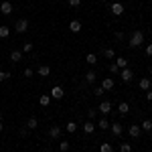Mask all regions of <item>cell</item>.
<instances>
[{"label":"cell","mask_w":152,"mask_h":152,"mask_svg":"<svg viewBox=\"0 0 152 152\" xmlns=\"http://www.w3.org/2000/svg\"><path fill=\"white\" fill-rule=\"evenodd\" d=\"M110 73H114V75H118V73H120V67H118L116 63H112V65H110Z\"/></svg>","instance_id":"1f68e13d"},{"label":"cell","mask_w":152,"mask_h":152,"mask_svg":"<svg viewBox=\"0 0 152 152\" xmlns=\"http://www.w3.org/2000/svg\"><path fill=\"white\" fill-rule=\"evenodd\" d=\"M85 61H87V65H95V63H97V57H95L94 53H89V55L85 57Z\"/></svg>","instance_id":"484cf974"},{"label":"cell","mask_w":152,"mask_h":152,"mask_svg":"<svg viewBox=\"0 0 152 152\" xmlns=\"http://www.w3.org/2000/svg\"><path fill=\"white\" fill-rule=\"evenodd\" d=\"M87 118H89V120H95V118H97V112H95V110H89V112H87Z\"/></svg>","instance_id":"e575fe53"},{"label":"cell","mask_w":152,"mask_h":152,"mask_svg":"<svg viewBox=\"0 0 152 152\" xmlns=\"http://www.w3.org/2000/svg\"><path fill=\"white\" fill-rule=\"evenodd\" d=\"M83 132H85V134H94V132H95V124H94V120H87V122L83 124Z\"/></svg>","instance_id":"8fae6325"},{"label":"cell","mask_w":152,"mask_h":152,"mask_svg":"<svg viewBox=\"0 0 152 152\" xmlns=\"http://www.w3.org/2000/svg\"><path fill=\"white\" fill-rule=\"evenodd\" d=\"M59 136H61V126H51V128H49V138L57 140Z\"/></svg>","instance_id":"30bf717a"},{"label":"cell","mask_w":152,"mask_h":152,"mask_svg":"<svg viewBox=\"0 0 152 152\" xmlns=\"http://www.w3.org/2000/svg\"><path fill=\"white\" fill-rule=\"evenodd\" d=\"M102 87H104L105 91H112V89H114V79H112V77H105L104 81H102Z\"/></svg>","instance_id":"4fadbf2b"},{"label":"cell","mask_w":152,"mask_h":152,"mask_svg":"<svg viewBox=\"0 0 152 152\" xmlns=\"http://www.w3.org/2000/svg\"><path fill=\"white\" fill-rule=\"evenodd\" d=\"M10 61H14V63H18V61H23V51H18V49H14L10 53Z\"/></svg>","instance_id":"9a60e30c"},{"label":"cell","mask_w":152,"mask_h":152,"mask_svg":"<svg viewBox=\"0 0 152 152\" xmlns=\"http://www.w3.org/2000/svg\"><path fill=\"white\" fill-rule=\"evenodd\" d=\"M95 79H97V73H95V71H87V73H85V81L87 83H94Z\"/></svg>","instance_id":"7402d4cb"},{"label":"cell","mask_w":152,"mask_h":152,"mask_svg":"<svg viewBox=\"0 0 152 152\" xmlns=\"http://www.w3.org/2000/svg\"><path fill=\"white\" fill-rule=\"evenodd\" d=\"M150 75H152V67H150Z\"/></svg>","instance_id":"60d3db41"},{"label":"cell","mask_w":152,"mask_h":152,"mask_svg":"<svg viewBox=\"0 0 152 152\" xmlns=\"http://www.w3.org/2000/svg\"><path fill=\"white\" fill-rule=\"evenodd\" d=\"M140 128L144 130V132H152V120H144L140 124Z\"/></svg>","instance_id":"603a6c76"},{"label":"cell","mask_w":152,"mask_h":152,"mask_svg":"<svg viewBox=\"0 0 152 152\" xmlns=\"http://www.w3.org/2000/svg\"><path fill=\"white\" fill-rule=\"evenodd\" d=\"M110 132H112L114 136H122L124 126H122V124H118V122H114V124H110Z\"/></svg>","instance_id":"ba28073f"},{"label":"cell","mask_w":152,"mask_h":152,"mask_svg":"<svg viewBox=\"0 0 152 152\" xmlns=\"http://www.w3.org/2000/svg\"><path fill=\"white\" fill-rule=\"evenodd\" d=\"M33 51V43H23V53H31Z\"/></svg>","instance_id":"f546056e"},{"label":"cell","mask_w":152,"mask_h":152,"mask_svg":"<svg viewBox=\"0 0 152 152\" xmlns=\"http://www.w3.org/2000/svg\"><path fill=\"white\" fill-rule=\"evenodd\" d=\"M146 55L152 57V45H146Z\"/></svg>","instance_id":"74e56055"},{"label":"cell","mask_w":152,"mask_h":152,"mask_svg":"<svg viewBox=\"0 0 152 152\" xmlns=\"http://www.w3.org/2000/svg\"><path fill=\"white\" fill-rule=\"evenodd\" d=\"M69 31L73 33V35L81 33V20H71V23H69Z\"/></svg>","instance_id":"9c48e42d"},{"label":"cell","mask_w":152,"mask_h":152,"mask_svg":"<svg viewBox=\"0 0 152 152\" xmlns=\"http://www.w3.org/2000/svg\"><path fill=\"white\" fill-rule=\"evenodd\" d=\"M150 136H152V132H150Z\"/></svg>","instance_id":"ee69618b"},{"label":"cell","mask_w":152,"mask_h":152,"mask_svg":"<svg viewBox=\"0 0 152 152\" xmlns=\"http://www.w3.org/2000/svg\"><path fill=\"white\" fill-rule=\"evenodd\" d=\"M128 132H130V136H132V138H138V136H140V132H142V128H140V126H136V124H132V126L128 128Z\"/></svg>","instance_id":"7c38bea8"},{"label":"cell","mask_w":152,"mask_h":152,"mask_svg":"<svg viewBox=\"0 0 152 152\" xmlns=\"http://www.w3.org/2000/svg\"><path fill=\"white\" fill-rule=\"evenodd\" d=\"M104 2H107V0H104Z\"/></svg>","instance_id":"7bdbcfd3"},{"label":"cell","mask_w":152,"mask_h":152,"mask_svg":"<svg viewBox=\"0 0 152 152\" xmlns=\"http://www.w3.org/2000/svg\"><path fill=\"white\" fill-rule=\"evenodd\" d=\"M51 99H63V95H65V91H63V87L61 85H55L53 89H51Z\"/></svg>","instance_id":"7a4b0ae2"},{"label":"cell","mask_w":152,"mask_h":152,"mask_svg":"<svg viewBox=\"0 0 152 152\" xmlns=\"http://www.w3.org/2000/svg\"><path fill=\"white\" fill-rule=\"evenodd\" d=\"M104 55H105V59H114V57H116L114 49H105V51H104Z\"/></svg>","instance_id":"f1b7e54d"},{"label":"cell","mask_w":152,"mask_h":152,"mask_svg":"<svg viewBox=\"0 0 152 152\" xmlns=\"http://www.w3.org/2000/svg\"><path fill=\"white\" fill-rule=\"evenodd\" d=\"M24 77H33V69H31V67L24 69Z\"/></svg>","instance_id":"8d00e7d4"},{"label":"cell","mask_w":152,"mask_h":152,"mask_svg":"<svg viewBox=\"0 0 152 152\" xmlns=\"http://www.w3.org/2000/svg\"><path fill=\"white\" fill-rule=\"evenodd\" d=\"M114 63H116L120 69H126V67H128V59H124V57H118Z\"/></svg>","instance_id":"44dd1931"},{"label":"cell","mask_w":152,"mask_h":152,"mask_svg":"<svg viewBox=\"0 0 152 152\" xmlns=\"http://www.w3.org/2000/svg\"><path fill=\"white\" fill-rule=\"evenodd\" d=\"M140 89H144V91L152 89V81L148 79V77H142V79H140Z\"/></svg>","instance_id":"5bb4252c"},{"label":"cell","mask_w":152,"mask_h":152,"mask_svg":"<svg viewBox=\"0 0 152 152\" xmlns=\"http://www.w3.org/2000/svg\"><path fill=\"white\" fill-rule=\"evenodd\" d=\"M0 122H2V116H0Z\"/></svg>","instance_id":"b9f144b4"},{"label":"cell","mask_w":152,"mask_h":152,"mask_svg":"<svg viewBox=\"0 0 152 152\" xmlns=\"http://www.w3.org/2000/svg\"><path fill=\"white\" fill-rule=\"evenodd\" d=\"M39 75H41V77H49V75H51V67H49V65H41V67H39Z\"/></svg>","instance_id":"e0dca14e"},{"label":"cell","mask_w":152,"mask_h":152,"mask_svg":"<svg viewBox=\"0 0 152 152\" xmlns=\"http://www.w3.org/2000/svg\"><path fill=\"white\" fill-rule=\"evenodd\" d=\"M99 152H114V148H112V144H107V142H104V144L99 146Z\"/></svg>","instance_id":"4316f807"},{"label":"cell","mask_w":152,"mask_h":152,"mask_svg":"<svg viewBox=\"0 0 152 152\" xmlns=\"http://www.w3.org/2000/svg\"><path fill=\"white\" fill-rule=\"evenodd\" d=\"M118 112L122 114V116H126L130 112V105H128V102H120V105H118Z\"/></svg>","instance_id":"2e32d148"},{"label":"cell","mask_w":152,"mask_h":152,"mask_svg":"<svg viewBox=\"0 0 152 152\" xmlns=\"http://www.w3.org/2000/svg\"><path fill=\"white\" fill-rule=\"evenodd\" d=\"M65 130H67L69 134H73V132L77 130V124H75V122H67V124H65Z\"/></svg>","instance_id":"d4e9b609"},{"label":"cell","mask_w":152,"mask_h":152,"mask_svg":"<svg viewBox=\"0 0 152 152\" xmlns=\"http://www.w3.org/2000/svg\"><path fill=\"white\" fill-rule=\"evenodd\" d=\"M8 35H10V28L6 24H0V39H8Z\"/></svg>","instance_id":"ffe728a7"},{"label":"cell","mask_w":152,"mask_h":152,"mask_svg":"<svg viewBox=\"0 0 152 152\" xmlns=\"http://www.w3.org/2000/svg\"><path fill=\"white\" fill-rule=\"evenodd\" d=\"M14 28H16V33H26V31H28V20H26V18H20V20H16Z\"/></svg>","instance_id":"5b68a950"},{"label":"cell","mask_w":152,"mask_h":152,"mask_svg":"<svg viewBox=\"0 0 152 152\" xmlns=\"http://www.w3.org/2000/svg\"><path fill=\"white\" fill-rule=\"evenodd\" d=\"M0 14H4V16H8V14H12V2H8V0H4V2L0 4Z\"/></svg>","instance_id":"8992f818"},{"label":"cell","mask_w":152,"mask_h":152,"mask_svg":"<svg viewBox=\"0 0 152 152\" xmlns=\"http://www.w3.org/2000/svg\"><path fill=\"white\" fill-rule=\"evenodd\" d=\"M118 75L122 77V81H124V83H130V81H132V77H134L132 69H128V67H126V69H120V73H118Z\"/></svg>","instance_id":"3957f363"},{"label":"cell","mask_w":152,"mask_h":152,"mask_svg":"<svg viewBox=\"0 0 152 152\" xmlns=\"http://www.w3.org/2000/svg\"><path fill=\"white\" fill-rule=\"evenodd\" d=\"M37 126H39L37 118H28V120H26V128H28V130H35Z\"/></svg>","instance_id":"cb8c5ba5"},{"label":"cell","mask_w":152,"mask_h":152,"mask_svg":"<svg viewBox=\"0 0 152 152\" xmlns=\"http://www.w3.org/2000/svg\"><path fill=\"white\" fill-rule=\"evenodd\" d=\"M39 104L43 105V107H47V105L51 104V95H49V94H43L41 97H39Z\"/></svg>","instance_id":"ac0fdd59"},{"label":"cell","mask_w":152,"mask_h":152,"mask_svg":"<svg viewBox=\"0 0 152 152\" xmlns=\"http://www.w3.org/2000/svg\"><path fill=\"white\" fill-rule=\"evenodd\" d=\"M120 150L122 152H132V146H130L128 142H122V144H120Z\"/></svg>","instance_id":"83f0119b"},{"label":"cell","mask_w":152,"mask_h":152,"mask_svg":"<svg viewBox=\"0 0 152 152\" xmlns=\"http://www.w3.org/2000/svg\"><path fill=\"white\" fill-rule=\"evenodd\" d=\"M97 112H99V114H104V116H107V114H110V112H114V110H112V104H110V102H102V104L97 105Z\"/></svg>","instance_id":"52a82bcc"},{"label":"cell","mask_w":152,"mask_h":152,"mask_svg":"<svg viewBox=\"0 0 152 152\" xmlns=\"http://www.w3.org/2000/svg\"><path fill=\"white\" fill-rule=\"evenodd\" d=\"M59 150H61V152H67V150H69V142H67V140L61 142V144H59Z\"/></svg>","instance_id":"4dcf8cb0"},{"label":"cell","mask_w":152,"mask_h":152,"mask_svg":"<svg viewBox=\"0 0 152 152\" xmlns=\"http://www.w3.org/2000/svg\"><path fill=\"white\" fill-rule=\"evenodd\" d=\"M140 45H144V33L142 31H134L132 37H130V47L136 49V47H140Z\"/></svg>","instance_id":"6da1fadb"},{"label":"cell","mask_w":152,"mask_h":152,"mask_svg":"<svg viewBox=\"0 0 152 152\" xmlns=\"http://www.w3.org/2000/svg\"><path fill=\"white\" fill-rule=\"evenodd\" d=\"M94 94L97 95V97H102V95L105 94V89H104V87H102V85H99V87H95V91H94Z\"/></svg>","instance_id":"d6a6232c"},{"label":"cell","mask_w":152,"mask_h":152,"mask_svg":"<svg viewBox=\"0 0 152 152\" xmlns=\"http://www.w3.org/2000/svg\"><path fill=\"white\" fill-rule=\"evenodd\" d=\"M2 130H4V126H2V122H0V132H2Z\"/></svg>","instance_id":"ab89813d"},{"label":"cell","mask_w":152,"mask_h":152,"mask_svg":"<svg viewBox=\"0 0 152 152\" xmlns=\"http://www.w3.org/2000/svg\"><path fill=\"white\" fill-rule=\"evenodd\" d=\"M146 99H148V102H152V89H148V91H146Z\"/></svg>","instance_id":"f35d334b"},{"label":"cell","mask_w":152,"mask_h":152,"mask_svg":"<svg viewBox=\"0 0 152 152\" xmlns=\"http://www.w3.org/2000/svg\"><path fill=\"white\" fill-rule=\"evenodd\" d=\"M79 4H81V0H69V6H73V8L79 6Z\"/></svg>","instance_id":"d590c367"},{"label":"cell","mask_w":152,"mask_h":152,"mask_svg":"<svg viewBox=\"0 0 152 152\" xmlns=\"http://www.w3.org/2000/svg\"><path fill=\"white\" fill-rule=\"evenodd\" d=\"M95 126H97V128H99V130H107V128H110V122H107L105 118H99Z\"/></svg>","instance_id":"d6986e66"},{"label":"cell","mask_w":152,"mask_h":152,"mask_svg":"<svg viewBox=\"0 0 152 152\" xmlns=\"http://www.w3.org/2000/svg\"><path fill=\"white\" fill-rule=\"evenodd\" d=\"M110 10H112L114 16H120V14H124V4H122V2H112Z\"/></svg>","instance_id":"277c9868"},{"label":"cell","mask_w":152,"mask_h":152,"mask_svg":"<svg viewBox=\"0 0 152 152\" xmlns=\"http://www.w3.org/2000/svg\"><path fill=\"white\" fill-rule=\"evenodd\" d=\"M8 77H10V73H8V71H0V81H6Z\"/></svg>","instance_id":"836d02e7"}]
</instances>
